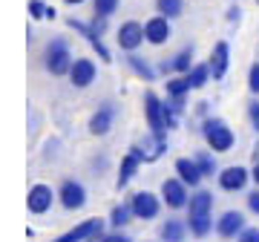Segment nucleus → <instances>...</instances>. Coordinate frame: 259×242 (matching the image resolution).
<instances>
[{
  "label": "nucleus",
  "instance_id": "f257e3e1",
  "mask_svg": "<svg viewBox=\"0 0 259 242\" xmlns=\"http://www.w3.org/2000/svg\"><path fill=\"white\" fill-rule=\"evenodd\" d=\"M210 208H213V193L199 190L196 196H190V216H187V225H190V233H193V236H207V233H210V228H213Z\"/></svg>",
  "mask_w": 259,
  "mask_h": 242
},
{
  "label": "nucleus",
  "instance_id": "f03ea898",
  "mask_svg": "<svg viewBox=\"0 0 259 242\" xmlns=\"http://www.w3.org/2000/svg\"><path fill=\"white\" fill-rule=\"evenodd\" d=\"M202 133H204V141H207L216 153H225V150L233 147V133L222 118H207L202 124Z\"/></svg>",
  "mask_w": 259,
  "mask_h": 242
},
{
  "label": "nucleus",
  "instance_id": "7ed1b4c3",
  "mask_svg": "<svg viewBox=\"0 0 259 242\" xmlns=\"http://www.w3.org/2000/svg\"><path fill=\"white\" fill-rule=\"evenodd\" d=\"M47 69L52 75H64L72 69V58H69V49H66L64 41H52L47 49Z\"/></svg>",
  "mask_w": 259,
  "mask_h": 242
},
{
  "label": "nucleus",
  "instance_id": "20e7f679",
  "mask_svg": "<svg viewBox=\"0 0 259 242\" xmlns=\"http://www.w3.org/2000/svg\"><path fill=\"white\" fill-rule=\"evenodd\" d=\"M144 112H147V124L153 133H164L167 127V118H164V104L158 101L156 93H147L144 95Z\"/></svg>",
  "mask_w": 259,
  "mask_h": 242
},
{
  "label": "nucleus",
  "instance_id": "39448f33",
  "mask_svg": "<svg viewBox=\"0 0 259 242\" xmlns=\"http://www.w3.org/2000/svg\"><path fill=\"white\" fill-rule=\"evenodd\" d=\"M61 205L66 208V211H78V208H83V202H87V190H83V185H78V182H72V179H66L64 185H61Z\"/></svg>",
  "mask_w": 259,
  "mask_h": 242
},
{
  "label": "nucleus",
  "instance_id": "423d86ee",
  "mask_svg": "<svg viewBox=\"0 0 259 242\" xmlns=\"http://www.w3.org/2000/svg\"><path fill=\"white\" fill-rule=\"evenodd\" d=\"M144 37H147V29L141 26V23H136V20H130V23H124V26L118 29V44H121V49H130V52L139 47Z\"/></svg>",
  "mask_w": 259,
  "mask_h": 242
},
{
  "label": "nucleus",
  "instance_id": "0eeeda50",
  "mask_svg": "<svg viewBox=\"0 0 259 242\" xmlns=\"http://www.w3.org/2000/svg\"><path fill=\"white\" fill-rule=\"evenodd\" d=\"M130 205H133V211H136L139 219H156V216H158V199L153 193H147V190L136 193Z\"/></svg>",
  "mask_w": 259,
  "mask_h": 242
},
{
  "label": "nucleus",
  "instance_id": "6e6552de",
  "mask_svg": "<svg viewBox=\"0 0 259 242\" xmlns=\"http://www.w3.org/2000/svg\"><path fill=\"white\" fill-rule=\"evenodd\" d=\"M161 196L170 208H185L187 205V190H185V182L182 179H167L161 185Z\"/></svg>",
  "mask_w": 259,
  "mask_h": 242
},
{
  "label": "nucleus",
  "instance_id": "1a4fd4ad",
  "mask_svg": "<svg viewBox=\"0 0 259 242\" xmlns=\"http://www.w3.org/2000/svg\"><path fill=\"white\" fill-rule=\"evenodd\" d=\"M144 162V153H141V147H130V153L124 156V162H121V170H118V182L115 185L124 187L130 182V179L136 176V170H139V165Z\"/></svg>",
  "mask_w": 259,
  "mask_h": 242
},
{
  "label": "nucleus",
  "instance_id": "9d476101",
  "mask_svg": "<svg viewBox=\"0 0 259 242\" xmlns=\"http://www.w3.org/2000/svg\"><path fill=\"white\" fill-rule=\"evenodd\" d=\"M219 185H222V190H242V187L248 185V170L239 168V165L225 168L219 173Z\"/></svg>",
  "mask_w": 259,
  "mask_h": 242
},
{
  "label": "nucleus",
  "instance_id": "9b49d317",
  "mask_svg": "<svg viewBox=\"0 0 259 242\" xmlns=\"http://www.w3.org/2000/svg\"><path fill=\"white\" fill-rule=\"evenodd\" d=\"M216 231H219V236H236V233L245 231V216H242L239 211H228V214H222V219L216 222Z\"/></svg>",
  "mask_w": 259,
  "mask_h": 242
},
{
  "label": "nucleus",
  "instance_id": "f8f14e48",
  "mask_svg": "<svg viewBox=\"0 0 259 242\" xmlns=\"http://www.w3.org/2000/svg\"><path fill=\"white\" fill-rule=\"evenodd\" d=\"M49 205H52V187L35 185L29 190V211H32V214H47Z\"/></svg>",
  "mask_w": 259,
  "mask_h": 242
},
{
  "label": "nucleus",
  "instance_id": "ddd939ff",
  "mask_svg": "<svg viewBox=\"0 0 259 242\" xmlns=\"http://www.w3.org/2000/svg\"><path fill=\"white\" fill-rule=\"evenodd\" d=\"M69 78H72L75 87H90L95 81V64L93 61H87V58L75 61L72 69H69Z\"/></svg>",
  "mask_w": 259,
  "mask_h": 242
},
{
  "label": "nucleus",
  "instance_id": "4468645a",
  "mask_svg": "<svg viewBox=\"0 0 259 242\" xmlns=\"http://www.w3.org/2000/svg\"><path fill=\"white\" fill-rule=\"evenodd\" d=\"M98 228H104L101 219H87V222H81L78 228H72L69 233H64V236H58L55 242H83V239H90Z\"/></svg>",
  "mask_w": 259,
  "mask_h": 242
},
{
  "label": "nucleus",
  "instance_id": "2eb2a0df",
  "mask_svg": "<svg viewBox=\"0 0 259 242\" xmlns=\"http://www.w3.org/2000/svg\"><path fill=\"white\" fill-rule=\"evenodd\" d=\"M228 58H231V49H228L225 41H219L213 47V55H210V75L213 78H225V72H228Z\"/></svg>",
  "mask_w": 259,
  "mask_h": 242
},
{
  "label": "nucleus",
  "instance_id": "dca6fc26",
  "mask_svg": "<svg viewBox=\"0 0 259 242\" xmlns=\"http://www.w3.org/2000/svg\"><path fill=\"white\" fill-rule=\"evenodd\" d=\"M176 173H179V179H182L185 185H190V187H196L199 182H202V170H199V165H196V158L193 162H190V158H179Z\"/></svg>",
  "mask_w": 259,
  "mask_h": 242
},
{
  "label": "nucleus",
  "instance_id": "f3484780",
  "mask_svg": "<svg viewBox=\"0 0 259 242\" xmlns=\"http://www.w3.org/2000/svg\"><path fill=\"white\" fill-rule=\"evenodd\" d=\"M112 115H115V112H112V107H101V110L90 118V133H93V136H104V133H110Z\"/></svg>",
  "mask_w": 259,
  "mask_h": 242
},
{
  "label": "nucleus",
  "instance_id": "a211bd4d",
  "mask_svg": "<svg viewBox=\"0 0 259 242\" xmlns=\"http://www.w3.org/2000/svg\"><path fill=\"white\" fill-rule=\"evenodd\" d=\"M147 41L150 44H164L167 37H170V26H167V18L161 15V18H153L147 20Z\"/></svg>",
  "mask_w": 259,
  "mask_h": 242
},
{
  "label": "nucleus",
  "instance_id": "6ab92c4d",
  "mask_svg": "<svg viewBox=\"0 0 259 242\" xmlns=\"http://www.w3.org/2000/svg\"><path fill=\"white\" fill-rule=\"evenodd\" d=\"M167 150V141H164V133H153L147 141H144V147H141V153H144V162H156L161 153Z\"/></svg>",
  "mask_w": 259,
  "mask_h": 242
},
{
  "label": "nucleus",
  "instance_id": "aec40b11",
  "mask_svg": "<svg viewBox=\"0 0 259 242\" xmlns=\"http://www.w3.org/2000/svg\"><path fill=\"white\" fill-rule=\"evenodd\" d=\"M185 233H187V225L179 222V219H167L161 225V239L164 242H185Z\"/></svg>",
  "mask_w": 259,
  "mask_h": 242
},
{
  "label": "nucleus",
  "instance_id": "412c9836",
  "mask_svg": "<svg viewBox=\"0 0 259 242\" xmlns=\"http://www.w3.org/2000/svg\"><path fill=\"white\" fill-rule=\"evenodd\" d=\"M190 61H193V49H182L170 64H164V69L170 66V69H176V72H190Z\"/></svg>",
  "mask_w": 259,
  "mask_h": 242
},
{
  "label": "nucleus",
  "instance_id": "4be33fe9",
  "mask_svg": "<svg viewBox=\"0 0 259 242\" xmlns=\"http://www.w3.org/2000/svg\"><path fill=\"white\" fill-rule=\"evenodd\" d=\"M207 75H210V66H193L190 72H187V84H190V90H199V87H204V81H207Z\"/></svg>",
  "mask_w": 259,
  "mask_h": 242
},
{
  "label": "nucleus",
  "instance_id": "5701e85b",
  "mask_svg": "<svg viewBox=\"0 0 259 242\" xmlns=\"http://www.w3.org/2000/svg\"><path fill=\"white\" fill-rule=\"evenodd\" d=\"M130 216H136L133 205H118V208H112L110 225H112V228H121V225H127V222H130Z\"/></svg>",
  "mask_w": 259,
  "mask_h": 242
},
{
  "label": "nucleus",
  "instance_id": "b1692460",
  "mask_svg": "<svg viewBox=\"0 0 259 242\" xmlns=\"http://www.w3.org/2000/svg\"><path fill=\"white\" fill-rule=\"evenodd\" d=\"M187 90H190L187 78H173V81H167V95H173V98H185Z\"/></svg>",
  "mask_w": 259,
  "mask_h": 242
},
{
  "label": "nucleus",
  "instance_id": "393cba45",
  "mask_svg": "<svg viewBox=\"0 0 259 242\" xmlns=\"http://www.w3.org/2000/svg\"><path fill=\"white\" fill-rule=\"evenodd\" d=\"M158 12L164 18H179L182 15V0H158Z\"/></svg>",
  "mask_w": 259,
  "mask_h": 242
},
{
  "label": "nucleus",
  "instance_id": "a878e982",
  "mask_svg": "<svg viewBox=\"0 0 259 242\" xmlns=\"http://www.w3.org/2000/svg\"><path fill=\"white\" fill-rule=\"evenodd\" d=\"M196 165L202 170V176H213V170H216V162H213V156H207V153H199V156H196Z\"/></svg>",
  "mask_w": 259,
  "mask_h": 242
},
{
  "label": "nucleus",
  "instance_id": "bb28decb",
  "mask_svg": "<svg viewBox=\"0 0 259 242\" xmlns=\"http://www.w3.org/2000/svg\"><path fill=\"white\" fill-rule=\"evenodd\" d=\"M115 9H118V0H95V15L98 18H107Z\"/></svg>",
  "mask_w": 259,
  "mask_h": 242
},
{
  "label": "nucleus",
  "instance_id": "cd10ccee",
  "mask_svg": "<svg viewBox=\"0 0 259 242\" xmlns=\"http://www.w3.org/2000/svg\"><path fill=\"white\" fill-rule=\"evenodd\" d=\"M130 66H133V69H136V72L141 75V78H147V81L153 78V75H156V72H153V69H150L147 64H144V61H139V58H130Z\"/></svg>",
  "mask_w": 259,
  "mask_h": 242
},
{
  "label": "nucleus",
  "instance_id": "c85d7f7f",
  "mask_svg": "<svg viewBox=\"0 0 259 242\" xmlns=\"http://www.w3.org/2000/svg\"><path fill=\"white\" fill-rule=\"evenodd\" d=\"M29 12H32L35 18H49V9L40 3V0H32V3H29Z\"/></svg>",
  "mask_w": 259,
  "mask_h": 242
},
{
  "label": "nucleus",
  "instance_id": "c756f323",
  "mask_svg": "<svg viewBox=\"0 0 259 242\" xmlns=\"http://www.w3.org/2000/svg\"><path fill=\"white\" fill-rule=\"evenodd\" d=\"M239 242H259V228H245L239 233Z\"/></svg>",
  "mask_w": 259,
  "mask_h": 242
},
{
  "label": "nucleus",
  "instance_id": "7c9ffc66",
  "mask_svg": "<svg viewBox=\"0 0 259 242\" xmlns=\"http://www.w3.org/2000/svg\"><path fill=\"white\" fill-rule=\"evenodd\" d=\"M248 112H250V124H253V130L259 133V101H253L248 107Z\"/></svg>",
  "mask_w": 259,
  "mask_h": 242
},
{
  "label": "nucleus",
  "instance_id": "2f4dec72",
  "mask_svg": "<svg viewBox=\"0 0 259 242\" xmlns=\"http://www.w3.org/2000/svg\"><path fill=\"white\" fill-rule=\"evenodd\" d=\"M248 81H250V90H253V93H259V64L250 69V78H248Z\"/></svg>",
  "mask_w": 259,
  "mask_h": 242
},
{
  "label": "nucleus",
  "instance_id": "473e14b6",
  "mask_svg": "<svg viewBox=\"0 0 259 242\" xmlns=\"http://www.w3.org/2000/svg\"><path fill=\"white\" fill-rule=\"evenodd\" d=\"M248 208L253 211V214H259V190H253V193L248 196Z\"/></svg>",
  "mask_w": 259,
  "mask_h": 242
},
{
  "label": "nucleus",
  "instance_id": "72a5a7b5",
  "mask_svg": "<svg viewBox=\"0 0 259 242\" xmlns=\"http://www.w3.org/2000/svg\"><path fill=\"white\" fill-rule=\"evenodd\" d=\"M87 242H110V236L104 233V228H98V231H95V233H93V236H90Z\"/></svg>",
  "mask_w": 259,
  "mask_h": 242
},
{
  "label": "nucleus",
  "instance_id": "f704fd0d",
  "mask_svg": "<svg viewBox=\"0 0 259 242\" xmlns=\"http://www.w3.org/2000/svg\"><path fill=\"white\" fill-rule=\"evenodd\" d=\"M110 242H133V239H127V236H121L118 233V236H110Z\"/></svg>",
  "mask_w": 259,
  "mask_h": 242
},
{
  "label": "nucleus",
  "instance_id": "c9c22d12",
  "mask_svg": "<svg viewBox=\"0 0 259 242\" xmlns=\"http://www.w3.org/2000/svg\"><path fill=\"white\" fill-rule=\"evenodd\" d=\"M253 182L259 185V162H256V168H253Z\"/></svg>",
  "mask_w": 259,
  "mask_h": 242
},
{
  "label": "nucleus",
  "instance_id": "e433bc0d",
  "mask_svg": "<svg viewBox=\"0 0 259 242\" xmlns=\"http://www.w3.org/2000/svg\"><path fill=\"white\" fill-rule=\"evenodd\" d=\"M66 3H81V0H66Z\"/></svg>",
  "mask_w": 259,
  "mask_h": 242
}]
</instances>
